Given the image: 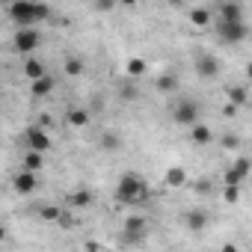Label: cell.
I'll use <instances>...</instances> for the list:
<instances>
[{
	"label": "cell",
	"instance_id": "obj_1",
	"mask_svg": "<svg viewBox=\"0 0 252 252\" xmlns=\"http://www.w3.org/2000/svg\"><path fill=\"white\" fill-rule=\"evenodd\" d=\"M48 15H51V9L45 3H36V0H15L9 6V18L18 27H33L36 21H45Z\"/></svg>",
	"mask_w": 252,
	"mask_h": 252
},
{
	"label": "cell",
	"instance_id": "obj_2",
	"mask_svg": "<svg viewBox=\"0 0 252 252\" xmlns=\"http://www.w3.org/2000/svg\"><path fill=\"white\" fill-rule=\"evenodd\" d=\"M146 181L140 178V175H134V172H128V175H122L119 178V187H116V199L122 202V205H134V202H143L146 199Z\"/></svg>",
	"mask_w": 252,
	"mask_h": 252
},
{
	"label": "cell",
	"instance_id": "obj_3",
	"mask_svg": "<svg viewBox=\"0 0 252 252\" xmlns=\"http://www.w3.org/2000/svg\"><path fill=\"white\" fill-rule=\"evenodd\" d=\"M214 27H217V36H220L222 45H237V42H243L249 36V30H246L243 21H222V18H217Z\"/></svg>",
	"mask_w": 252,
	"mask_h": 252
},
{
	"label": "cell",
	"instance_id": "obj_4",
	"mask_svg": "<svg viewBox=\"0 0 252 252\" xmlns=\"http://www.w3.org/2000/svg\"><path fill=\"white\" fill-rule=\"evenodd\" d=\"M172 119H175L178 125H187V128H193V125L199 122V104H196L193 98L178 101V104L172 107Z\"/></svg>",
	"mask_w": 252,
	"mask_h": 252
},
{
	"label": "cell",
	"instance_id": "obj_5",
	"mask_svg": "<svg viewBox=\"0 0 252 252\" xmlns=\"http://www.w3.org/2000/svg\"><path fill=\"white\" fill-rule=\"evenodd\" d=\"M39 33L33 30V27H18V33H15V51L18 54H33L36 48H39Z\"/></svg>",
	"mask_w": 252,
	"mask_h": 252
},
{
	"label": "cell",
	"instance_id": "obj_6",
	"mask_svg": "<svg viewBox=\"0 0 252 252\" xmlns=\"http://www.w3.org/2000/svg\"><path fill=\"white\" fill-rule=\"evenodd\" d=\"M24 140H27V146L36 149V152H48V149H51V137H48V131H45V125H30V128L24 131Z\"/></svg>",
	"mask_w": 252,
	"mask_h": 252
},
{
	"label": "cell",
	"instance_id": "obj_7",
	"mask_svg": "<svg viewBox=\"0 0 252 252\" xmlns=\"http://www.w3.org/2000/svg\"><path fill=\"white\" fill-rule=\"evenodd\" d=\"M252 172V160L249 158H237L231 166H228V172H225V178H222V184H237L240 187V181H246V175Z\"/></svg>",
	"mask_w": 252,
	"mask_h": 252
},
{
	"label": "cell",
	"instance_id": "obj_8",
	"mask_svg": "<svg viewBox=\"0 0 252 252\" xmlns=\"http://www.w3.org/2000/svg\"><path fill=\"white\" fill-rule=\"evenodd\" d=\"M217 71H220V65H217V60H214L211 54H199V57H196V74H199V77L211 80V77H217Z\"/></svg>",
	"mask_w": 252,
	"mask_h": 252
},
{
	"label": "cell",
	"instance_id": "obj_9",
	"mask_svg": "<svg viewBox=\"0 0 252 252\" xmlns=\"http://www.w3.org/2000/svg\"><path fill=\"white\" fill-rule=\"evenodd\" d=\"M217 18L222 21H243V6L237 0H222V6L217 9Z\"/></svg>",
	"mask_w": 252,
	"mask_h": 252
},
{
	"label": "cell",
	"instance_id": "obj_10",
	"mask_svg": "<svg viewBox=\"0 0 252 252\" xmlns=\"http://www.w3.org/2000/svg\"><path fill=\"white\" fill-rule=\"evenodd\" d=\"M15 190H18V193H33V190H36V172H33V169L18 172V178H15Z\"/></svg>",
	"mask_w": 252,
	"mask_h": 252
},
{
	"label": "cell",
	"instance_id": "obj_11",
	"mask_svg": "<svg viewBox=\"0 0 252 252\" xmlns=\"http://www.w3.org/2000/svg\"><path fill=\"white\" fill-rule=\"evenodd\" d=\"M190 140H193L196 146H208V143L214 140V134H211V131L205 128V125H199V122H196L193 128H190Z\"/></svg>",
	"mask_w": 252,
	"mask_h": 252
},
{
	"label": "cell",
	"instance_id": "obj_12",
	"mask_svg": "<svg viewBox=\"0 0 252 252\" xmlns=\"http://www.w3.org/2000/svg\"><path fill=\"white\" fill-rule=\"evenodd\" d=\"M30 83H33L30 89H33V95H36V98H42V95H48V92L54 89V77H51V74H45V77H36V80H30Z\"/></svg>",
	"mask_w": 252,
	"mask_h": 252
},
{
	"label": "cell",
	"instance_id": "obj_13",
	"mask_svg": "<svg viewBox=\"0 0 252 252\" xmlns=\"http://www.w3.org/2000/svg\"><path fill=\"white\" fill-rule=\"evenodd\" d=\"M187 228H190V231L208 228V214H205V211H190V214H187Z\"/></svg>",
	"mask_w": 252,
	"mask_h": 252
},
{
	"label": "cell",
	"instance_id": "obj_14",
	"mask_svg": "<svg viewBox=\"0 0 252 252\" xmlns=\"http://www.w3.org/2000/svg\"><path fill=\"white\" fill-rule=\"evenodd\" d=\"M125 231H128V237H131V240L143 237V231H146V220H143V217H131L128 222H125Z\"/></svg>",
	"mask_w": 252,
	"mask_h": 252
},
{
	"label": "cell",
	"instance_id": "obj_15",
	"mask_svg": "<svg viewBox=\"0 0 252 252\" xmlns=\"http://www.w3.org/2000/svg\"><path fill=\"white\" fill-rule=\"evenodd\" d=\"M211 21H214V15H211V9H205V6H199V9L190 12V24H196V27H208Z\"/></svg>",
	"mask_w": 252,
	"mask_h": 252
},
{
	"label": "cell",
	"instance_id": "obj_16",
	"mask_svg": "<svg viewBox=\"0 0 252 252\" xmlns=\"http://www.w3.org/2000/svg\"><path fill=\"white\" fill-rule=\"evenodd\" d=\"M42 155L45 152H36V149H27V155H24V169H33V172H39L42 169Z\"/></svg>",
	"mask_w": 252,
	"mask_h": 252
},
{
	"label": "cell",
	"instance_id": "obj_17",
	"mask_svg": "<svg viewBox=\"0 0 252 252\" xmlns=\"http://www.w3.org/2000/svg\"><path fill=\"white\" fill-rule=\"evenodd\" d=\"M163 181H166L169 187H181V184L187 181V172H184L181 166H172V169H166V175H163Z\"/></svg>",
	"mask_w": 252,
	"mask_h": 252
},
{
	"label": "cell",
	"instance_id": "obj_18",
	"mask_svg": "<svg viewBox=\"0 0 252 252\" xmlns=\"http://www.w3.org/2000/svg\"><path fill=\"white\" fill-rule=\"evenodd\" d=\"M24 74H27L30 80H36V77H45V74H48V68H45L39 60H27V63H24Z\"/></svg>",
	"mask_w": 252,
	"mask_h": 252
},
{
	"label": "cell",
	"instance_id": "obj_19",
	"mask_svg": "<svg viewBox=\"0 0 252 252\" xmlns=\"http://www.w3.org/2000/svg\"><path fill=\"white\" fill-rule=\"evenodd\" d=\"M68 205H71V208H89V205H92V193H89V190H77V193L68 196Z\"/></svg>",
	"mask_w": 252,
	"mask_h": 252
},
{
	"label": "cell",
	"instance_id": "obj_20",
	"mask_svg": "<svg viewBox=\"0 0 252 252\" xmlns=\"http://www.w3.org/2000/svg\"><path fill=\"white\" fill-rule=\"evenodd\" d=\"M68 125H71V128H83V125L89 122V113L86 110H80V107H74V110H68Z\"/></svg>",
	"mask_w": 252,
	"mask_h": 252
},
{
	"label": "cell",
	"instance_id": "obj_21",
	"mask_svg": "<svg viewBox=\"0 0 252 252\" xmlns=\"http://www.w3.org/2000/svg\"><path fill=\"white\" fill-rule=\"evenodd\" d=\"M158 89H160V92H175V89H178V77H175V74H163V77L158 80Z\"/></svg>",
	"mask_w": 252,
	"mask_h": 252
},
{
	"label": "cell",
	"instance_id": "obj_22",
	"mask_svg": "<svg viewBox=\"0 0 252 252\" xmlns=\"http://www.w3.org/2000/svg\"><path fill=\"white\" fill-rule=\"evenodd\" d=\"M228 101H231L234 107L246 104V89H243V86H228Z\"/></svg>",
	"mask_w": 252,
	"mask_h": 252
},
{
	"label": "cell",
	"instance_id": "obj_23",
	"mask_svg": "<svg viewBox=\"0 0 252 252\" xmlns=\"http://www.w3.org/2000/svg\"><path fill=\"white\" fill-rule=\"evenodd\" d=\"M80 71H83V63H80L77 57H68V60H65V74H68V77H77Z\"/></svg>",
	"mask_w": 252,
	"mask_h": 252
},
{
	"label": "cell",
	"instance_id": "obj_24",
	"mask_svg": "<svg viewBox=\"0 0 252 252\" xmlns=\"http://www.w3.org/2000/svg\"><path fill=\"white\" fill-rule=\"evenodd\" d=\"M116 3H119V0H92V9L95 12H110Z\"/></svg>",
	"mask_w": 252,
	"mask_h": 252
},
{
	"label": "cell",
	"instance_id": "obj_25",
	"mask_svg": "<svg viewBox=\"0 0 252 252\" xmlns=\"http://www.w3.org/2000/svg\"><path fill=\"white\" fill-rule=\"evenodd\" d=\"M101 146H104V149H119V146H122V140H119V137H113V134H104V137H101Z\"/></svg>",
	"mask_w": 252,
	"mask_h": 252
},
{
	"label": "cell",
	"instance_id": "obj_26",
	"mask_svg": "<svg viewBox=\"0 0 252 252\" xmlns=\"http://www.w3.org/2000/svg\"><path fill=\"white\" fill-rule=\"evenodd\" d=\"M128 71L137 77V74H143V71H146V63H143V60H131V63H128Z\"/></svg>",
	"mask_w": 252,
	"mask_h": 252
},
{
	"label": "cell",
	"instance_id": "obj_27",
	"mask_svg": "<svg viewBox=\"0 0 252 252\" xmlns=\"http://www.w3.org/2000/svg\"><path fill=\"white\" fill-rule=\"evenodd\" d=\"M42 220H60V208H42Z\"/></svg>",
	"mask_w": 252,
	"mask_h": 252
},
{
	"label": "cell",
	"instance_id": "obj_28",
	"mask_svg": "<svg viewBox=\"0 0 252 252\" xmlns=\"http://www.w3.org/2000/svg\"><path fill=\"white\" fill-rule=\"evenodd\" d=\"M222 146H225V149H237V140H234V137H225Z\"/></svg>",
	"mask_w": 252,
	"mask_h": 252
},
{
	"label": "cell",
	"instance_id": "obj_29",
	"mask_svg": "<svg viewBox=\"0 0 252 252\" xmlns=\"http://www.w3.org/2000/svg\"><path fill=\"white\" fill-rule=\"evenodd\" d=\"M122 6H137V0H119Z\"/></svg>",
	"mask_w": 252,
	"mask_h": 252
},
{
	"label": "cell",
	"instance_id": "obj_30",
	"mask_svg": "<svg viewBox=\"0 0 252 252\" xmlns=\"http://www.w3.org/2000/svg\"><path fill=\"white\" fill-rule=\"evenodd\" d=\"M246 80H249V83H252V63H249V65H246Z\"/></svg>",
	"mask_w": 252,
	"mask_h": 252
},
{
	"label": "cell",
	"instance_id": "obj_31",
	"mask_svg": "<svg viewBox=\"0 0 252 252\" xmlns=\"http://www.w3.org/2000/svg\"><path fill=\"white\" fill-rule=\"evenodd\" d=\"M169 3H172V6H181V3H184V0H169Z\"/></svg>",
	"mask_w": 252,
	"mask_h": 252
}]
</instances>
